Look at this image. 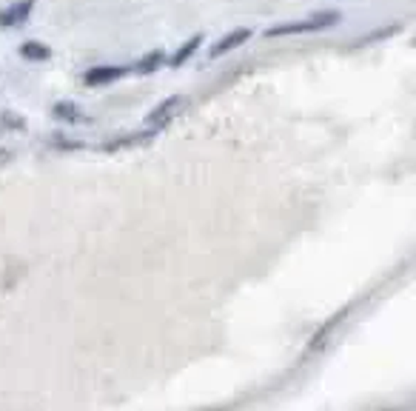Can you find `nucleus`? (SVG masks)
Wrapping results in <instances>:
<instances>
[{
	"mask_svg": "<svg viewBox=\"0 0 416 411\" xmlns=\"http://www.w3.org/2000/svg\"><path fill=\"white\" fill-rule=\"evenodd\" d=\"M340 23V12H319L311 15L308 20L300 23H282V26H271L265 29V37H285V34H303V32H319V29H331Z\"/></svg>",
	"mask_w": 416,
	"mask_h": 411,
	"instance_id": "f257e3e1",
	"label": "nucleus"
},
{
	"mask_svg": "<svg viewBox=\"0 0 416 411\" xmlns=\"http://www.w3.org/2000/svg\"><path fill=\"white\" fill-rule=\"evenodd\" d=\"M183 106V97L180 95H172V97H165L162 103H157L148 114H146V123L151 129H160V126H165V123H169L174 114H177V109Z\"/></svg>",
	"mask_w": 416,
	"mask_h": 411,
	"instance_id": "f03ea898",
	"label": "nucleus"
},
{
	"mask_svg": "<svg viewBox=\"0 0 416 411\" xmlns=\"http://www.w3.org/2000/svg\"><path fill=\"white\" fill-rule=\"evenodd\" d=\"M123 74H126L123 66H95V69H89L86 74H83V83L86 86H106V83L120 80Z\"/></svg>",
	"mask_w": 416,
	"mask_h": 411,
	"instance_id": "7ed1b4c3",
	"label": "nucleus"
},
{
	"mask_svg": "<svg viewBox=\"0 0 416 411\" xmlns=\"http://www.w3.org/2000/svg\"><path fill=\"white\" fill-rule=\"evenodd\" d=\"M245 40H251V29H234V32H228L226 37H220L217 43L212 46V58H223V55H228L231 49H237V46H242Z\"/></svg>",
	"mask_w": 416,
	"mask_h": 411,
	"instance_id": "20e7f679",
	"label": "nucleus"
},
{
	"mask_svg": "<svg viewBox=\"0 0 416 411\" xmlns=\"http://www.w3.org/2000/svg\"><path fill=\"white\" fill-rule=\"evenodd\" d=\"M32 9H34V0H18V4H12L6 12H0V26L4 29L23 26V20L32 15Z\"/></svg>",
	"mask_w": 416,
	"mask_h": 411,
	"instance_id": "39448f33",
	"label": "nucleus"
},
{
	"mask_svg": "<svg viewBox=\"0 0 416 411\" xmlns=\"http://www.w3.org/2000/svg\"><path fill=\"white\" fill-rule=\"evenodd\" d=\"M157 135V129H148V132H134V135H123V137H111L100 146V151H120L126 146H137V143H148L151 137Z\"/></svg>",
	"mask_w": 416,
	"mask_h": 411,
	"instance_id": "423d86ee",
	"label": "nucleus"
},
{
	"mask_svg": "<svg viewBox=\"0 0 416 411\" xmlns=\"http://www.w3.org/2000/svg\"><path fill=\"white\" fill-rule=\"evenodd\" d=\"M52 117L60 120V123H83V120H86L83 109H80L77 103H71V100H60V103H55Z\"/></svg>",
	"mask_w": 416,
	"mask_h": 411,
	"instance_id": "0eeeda50",
	"label": "nucleus"
},
{
	"mask_svg": "<svg viewBox=\"0 0 416 411\" xmlns=\"http://www.w3.org/2000/svg\"><path fill=\"white\" fill-rule=\"evenodd\" d=\"M20 58L40 63V60H49L52 58V49L46 43H40V40H26V43L20 46Z\"/></svg>",
	"mask_w": 416,
	"mask_h": 411,
	"instance_id": "6e6552de",
	"label": "nucleus"
},
{
	"mask_svg": "<svg viewBox=\"0 0 416 411\" xmlns=\"http://www.w3.org/2000/svg\"><path fill=\"white\" fill-rule=\"evenodd\" d=\"M200 43H202V34H194L191 40H186V43H183V46H180V49L172 55L169 66H172V69H180V66H183V63H186V60H188V58H191V55L200 49Z\"/></svg>",
	"mask_w": 416,
	"mask_h": 411,
	"instance_id": "1a4fd4ad",
	"label": "nucleus"
},
{
	"mask_svg": "<svg viewBox=\"0 0 416 411\" xmlns=\"http://www.w3.org/2000/svg\"><path fill=\"white\" fill-rule=\"evenodd\" d=\"M162 63H165L162 49H154V52H148L146 58H140V60L134 63V72H137V74H154V72H160Z\"/></svg>",
	"mask_w": 416,
	"mask_h": 411,
	"instance_id": "9d476101",
	"label": "nucleus"
},
{
	"mask_svg": "<svg viewBox=\"0 0 416 411\" xmlns=\"http://www.w3.org/2000/svg\"><path fill=\"white\" fill-rule=\"evenodd\" d=\"M0 126H4V129H23L26 123H23L20 114H15V112H4V114H0Z\"/></svg>",
	"mask_w": 416,
	"mask_h": 411,
	"instance_id": "9b49d317",
	"label": "nucleus"
},
{
	"mask_svg": "<svg viewBox=\"0 0 416 411\" xmlns=\"http://www.w3.org/2000/svg\"><path fill=\"white\" fill-rule=\"evenodd\" d=\"M6 157H9V151H6V149H0V160H6Z\"/></svg>",
	"mask_w": 416,
	"mask_h": 411,
	"instance_id": "f8f14e48",
	"label": "nucleus"
}]
</instances>
